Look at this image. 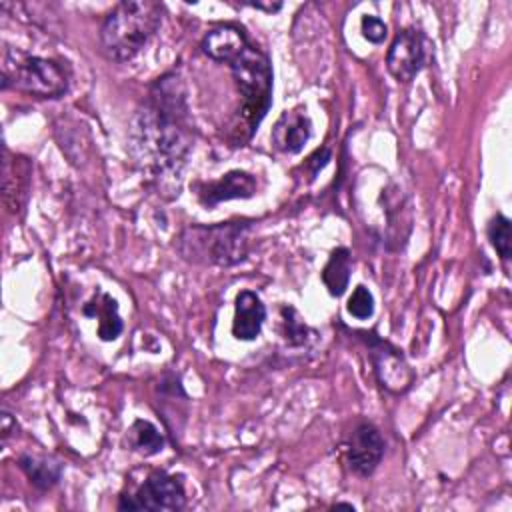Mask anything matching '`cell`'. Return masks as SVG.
Wrapping results in <instances>:
<instances>
[{
  "label": "cell",
  "instance_id": "cell-1",
  "mask_svg": "<svg viewBox=\"0 0 512 512\" xmlns=\"http://www.w3.org/2000/svg\"><path fill=\"white\" fill-rule=\"evenodd\" d=\"M192 150L186 88L176 74L158 78L132 118L130 152L160 186L176 182Z\"/></svg>",
  "mask_w": 512,
  "mask_h": 512
},
{
  "label": "cell",
  "instance_id": "cell-2",
  "mask_svg": "<svg viewBox=\"0 0 512 512\" xmlns=\"http://www.w3.org/2000/svg\"><path fill=\"white\" fill-rule=\"evenodd\" d=\"M202 52L214 62L228 64L242 96L240 116L250 138L272 102V66L268 56L250 44L244 30L236 24L212 28L202 40Z\"/></svg>",
  "mask_w": 512,
  "mask_h": 512
},
{
  "label": "cell",
  "instance_id": "cell-3",
  "mask_svg": "<svg viewBox=\"0 0 512 512\" xmlns=\"http://www.w3.org/2000/svg\"><path fill=\"white\" fill-rule=\"evenodd\" d=\"M160 24L162 6L158 2L124 0L102 22V52L114 62H128L150 42Z\"/></svg>",
  "mask_w": 512,
  "mask_h": 512
},
{
  "label": "cell",
  "instance_id": "cell-4",
  "mask_svg": "<svg viewBox=\"0 0 512 512\" xmlns=\"http://www.w3.org/2000/svg\"><path fill=\"white\" fill-rule=\"evenodd\" d=\"M250 220L220 222L210 226H188L176 242L178 254L192 264L234 266L248 256Z\"/></svg>",
  "mask_w": 512,
  "mask_h": 512
},
{
  "label": "cell",
  "instance_id": "cell-5",
  "mask_svg": "<svg viewBox=\"0 0 512 512\" xmlns=\"http://www.w3.org/2000/svg\"><path fill=\"white\" fill-rule=\"evenodd\" d=\"M70 74L68 68L42 56H30L6 50L2 64V88H14L38 98H60L68 92Z\"/></svg>",
  "mask_w": 512,
  "mask_h": 512
},
{
  "label": "cell",
  "instance_id": "cell-6",
  "mask_svg": "<svg viewBox=\"0 0 512 512\" xmlns=\"http://www.w3.org/2000/svg\"><path fill=\"white\" fill-rule=\"evenodd\" d=\"M186 506V490L180 476L164 470L152 472L134 494H122L120 510H182Z\"/></svg>",
  "mask_w": 512,
  "mask_h": 512
},
{
  "label": "cell",
  "instance_id": "cell-7",
  "mask_svg": "<svg viewBox=\"0 0 512 512\" xmlns=\"http://www.w3.org/2000/svg\"><path fill=\"white\" fill-rule=\"evenodd\" d=\"M344 458L356 476H370L384 458L386 442L380 430L370 422H360L344 440Z\"/></svg>",
  "mask_w": 512,
  "mask_h": 512
},
{
  "label": "cell",
  "instance_id": "cell-8",
  "mask_svg": "<svg viewBox=\"0 0 512 512\" xmlns=\"http://www.w3.org/2000/svg\"><path fill=\"white\" fill-rule=\"evenodd\" d=\"M426 60L424 34L418 28L400 30L386 54V68L398 82H412Z\"/></svg>",
  "mask_w": 512,
  "mask_h": 512
},
{
  "label": "cell",
  "instance_id": "cell-9",
  "mask_svg": "<svg viewBox=\"0 0 512 512\" xmlns=\"http://www.w3.org/2000/svg\"><path fill=\"white\" fill-rule=\"evenodd\" d=\"M198 200L206 208H214L220 202L236 198H252L256 194V178L244 170H230L218 180L202 182L196 188Z\"/></svg>",
  "mask_w": 512,
  "mask_h": 512
},
{
  "label": "cell",
  "instance_id": "cell-10",
  "mask_svg": "<svg viewBox=\"0 0 512 512\" xmlns=\"http://www.w3.org/2000/svg\"><path fill=\"white\" fill-rule=\"evenodd\" d=\"M370 352H372L376 376L386 390L402 392L412 384L414 374L406 364L404 356L400 354V350H396L388 342L374 340V344L370 346Z\"/></svg>",
  "mask_w": 512,
  "mask_h": 512
},
{
  "label": "cell",
  "instance_id": "cell-11",
  "mask_svg": "<svg viewBox=\"0 0 512 512\" xmlns=\"http://www.w3.org/2000/svg\"><path fill=\"white\" fill-rule=\"evenodd\" d=\"M312 122L306 114V108L296 106L292 110H284L272 128V144L276 150L284 154H298L304 144L310 140Z\"/></svg>",
  "mask_w": 512,
  "mask_h": 512
},
{
  "label": "cell",
  "instance_id": "cell-12",
  "mask_svg": "<svg viewBox=\"0 0 512 512\" xmlns=\"http://www.w3.org/2000/svg\"><path fill=\"white\" fill-rule=\"evenodd\" d=\"M266 320V306L260 296L252 290H240L234 300V320H232V336L242 342L256 340L262 332V324Z\"/></svg>",
  "mask_w": 512,
  "mask_h": 512
},
{
  "label": "cell",
  "instance_id": "cell-13",
  "mask_svg": "<svg viewBox=\"0 0 512 512\" xmlns=\"http://www.w3.org/2000/svg\"><path fill=\"white\" fill-rule=\"evenodd\" d=\"M82 312H84V316L98 320L100 340L110 342V340H116L120 336L122 320H120V314H118V302L110 294H106V292L96 294L90 302L84 304Z\"/></svg>",
  "mask_w": 512,
  "mask_h": 512
},
{
  "label": "cell",
  "instance_id": "cell-14",
  "mask_svg": "<svg viewBox=\"0 0 512 512\" xmlns=\"http://www.w3.org/2000/svg\"><path fill=\"white\" fill-rule=\"evenodd\" d=\"M28 188V162L24 158L4 160V202L6 206L16 212L26 198Z\"/></svg>",
  "mask_w": 512,
  "mask_h": 512
},
{
  "label": "cell",
  "instance_id": "cell-15",
  "mask_svg": "<svg viewBox=\"0 0 512 512\" xmlns=\"http://www.w3.org/2000/svg\"><path fill=\"white\" fill-rule=\"evenodd\" d=\"M352 256L346 246H338L330 252V258L322 270V282L332 296H342L350 282Z\"/></svg>",
  "mask_w": 512,
  "mask_h": 512
},
{
  "label": "cell",
  "instance_id": "cell-16",
  "mask_svg": "<svg viewBox=\"0 0 512 512\" xmlns=\"http://www.w3.org/2000/svg\"><path fill=\"white\" fill-rule=\"evenodd\" d=\"M18 466L28 476V480L40 490H48L60 480V466L48 458L24 454L18 458Z\"/></svg>",
  "mask_w": 512,
  "mask_h": 512
},
{
  "label": "cell",
  "instance_id": "cell-17",
  "mask_svg": "<svg viewBox=\"0 0 512 512\" xmlns=\"http://www.w3.org/2000/svg\"><path fill=\"white\" fill-rule=\"evenodd\" d=\"M128 446L142 456H154L164 448V436L148 420H134L128 430Z\"/></svg>",
  "mask_w": 512,
  "mask_h": 512
},
{
  "label": "cell",
  "instance_id": "cell-18",
  "mask_svg": "<svg viewBox=\"0 0 512 512\" xmlns=\"http://www.w3.org/2000/svg\"><path fill=\"white\" fill-rule=\"evenodd\" d=\"M488 240L502 260L512 256V232L510 220L504 214H496L488 224Z\"/></svg>",
  "mask_w": 512,
  "mask_h": 512
},
{
  "label": "cell",
  "instance_id": "cell-19",
  "mask_svg": "<svg viewBox=\"0 0 512 512\" xmlns=\"http://www.w3.org/2000/svg\"><path fill=\"white\" fill-rule=\"evenodd\" d=\"M348 312L358 320H368L374 314V296L366 286H356L348 298Z\"/></svg>",
  "mask_w": 512,
  "mask_h": 512
},
{
  "label": "cell",
  "instance_id": "cell-20",
  "mask_svg": "<svg viewBox=\"0 0 512 512\" xmlns=\"http://www.w3.org/2000/svg\"><path fill=\"white\" fill-rule=\"evenodd\" d=\"M362 36L372 44H382L388 36V26L378 16H364L360 22Z\"/></svg>",
  "mask_w": 512,
  "mask_h": 512
},
{
  "label": "cell",
  "instance_id": "cell-21",
  "mask_svg": "<svg viewBox=\"0 0 512 512\" xmlns=\"http://www.w3.org/2000/svg\"><path fill=\"white\" fill-rule=\"evenodd\" d=\"M328 160H330V150H328V148L316 150V152L308 158V166L312 168V176H316V174H318V170H320V168H324Z\"/></svg>",
  "mask_w": 512,
  "mask_h": 512
},
{
  "label": "cell",
  "instance_id": "cell-22",
  "mask_svg": "<svg viewBox=\"0 0 512 512\" xmlns=\"http://www.w3.org/2000/svg\"><path fill=\"white\" fill-rule=\"evenodd\" d=\"M334 508H348V510H354V506L348 504V502H338V504H334Z\"/></svg>",
  "mask_w": 512,
  "mask_h": 512
}]
</instances>
